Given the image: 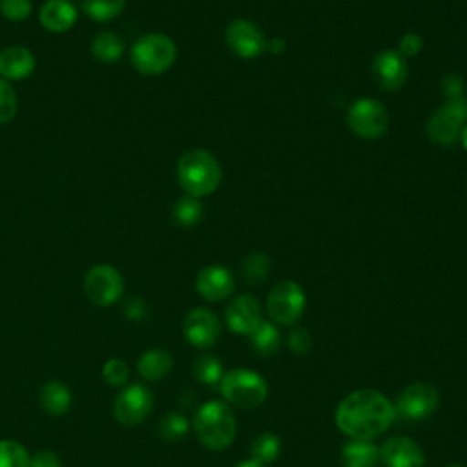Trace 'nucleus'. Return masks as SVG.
Returning a JSON list of instances; mask_svg holds the SVG:
<instances>
[{"instance_id": "nucleus-29", "label": "nucleus", "mask_w": 467, "mask_h": 467, "mask_svg": "<svg viewBox=\"0 0 467 467\" xmlns=\"http://www.w3.org/2000/svg\"><path fill=\"white\" fill-rule=\"evenodd\" d=\"M29 462L31 454L20 441L0 440V467H29Z\"/></svg>"}, {"instance_id": "nucleus-10", "label": "nucleus", "mask_w": 467, "mask_h": 467, "mask_svg": "<svg viewBox=\"0 0 467 467\" xmlns=\"http://www.w3.org/2000/svg\"><path fill=\"white\" fill-rule=\"evenodd\" d=\"M467 120V100H447L427 120V135L432 142L451 146L456 142L462 126Z\"/></svg>"}, {"instance_id": "nucleus-13", "label": "nucleus", "mask_w": 467, "mask_h": 467, "mask_svg": "<svg viewBox=\"0 0 467 467\" xmlns=\"http://www.w3.org/2000/svg\"><path fill=\"white\" fill-rule=\"evenodd\" d=\"M224 40L230 51L241 58H255L266 49L263 31L250 20H232L224 31Z\"/></svg>"}, {"instance_id": "nucleus-33", "label": "nucleus", "mask_w": 467, "mask_h": 467, "mask_svg": "<svg viewBox=\"0 0 467 467\" xmlns=\"http://www.w3.org/2000/svg\"><path fill=\"white\" fill-rule=\"evenodd\" d=\"M18 109L16 93L11 88V84L4 78H0V124H7L15 119Z\"/></svg>"}, {"instance_id": "nucleus-19", "label": "nucleus", "mask_w": 467, "mask_h": 467, "mask_svg": "<svg viewBox=\"0 0 467 467\" xmlns=\"http://www.w3.org/2000/svg\"><path fill=\"white\" fill-rule=\"evenodd\" d=\"M35 71V57L24 46H9L0 51V77L5 80H24Z\"/></svg>"}, {"instance_id": "nucleus-2", "label": "nucleus", "mask_w": 467, "mask_h": 467, "mask_svg": "<svg viewBox=\"0 0 467 467\" xmlns=\"http://www.w3.org/2000/svg\"><path fill=\"white\" fill-rule=\"evenodd\" d=\"M223 177L219 161L202 148L184 151L177 161V181L186 195L206 197L217 190Z\"/></svg>"}, {"instance_id": "nucleus-4", "label": "nucleus", "mask_w": 467, "mask_h": 467, "mask_svg": "<svg viewBox=\"0 0 467 467\" xmlns=\"http://www.w3.org/2000/svg\"><path fill=\"white\" fill-rule=\"evenodd\" d=\"M221 396L237 409H255L268 398L266 379L250 368H232L219 381Z\"/></svg>"}, {"instance_id": "nucleus-16", "label": "nucleus", "mask_w": 467, "mask_h": 467, "mask_svg": "<svg viewBox=\"0 0 467 467\" xmlns=\"http://www.w3.org/2000/svg\"><path fill=\"white\" fill-rule=\"evenodd\" d=\"M372 75L383 89L396 91L409 77L407 58L398 49H383L372 60Z\"/></svg>"}, {"instance_id": "nucleus-26", "label": "nucleus", "mask_w": 467, "mask_h": 467, "mask_svg": "<svg viewBox=\"0 0 467 467\" xmlns=\"http://www.w3.org/2000/svg\"><path fill=\"white\" fill-rule=\"evenodd\" d=\"M250 452H252L254 460L266 465V463L277 460V456L281 452V440L274 432H263L250 441Z\"/></svg>"}, {"instance_id": "nucleus-1", "label": "nucleus", "mask_w": 467, "mask_h": 467, "mask_svg": "<svg viewBox=\"0 0 467 467\" xmlns=\"http://www.w3.org/2000/svg\"><path fill=\"white\" fill-rule=\"evenodd\" d=\"M396 420L394 403L376 389H358L336 407V427L350 440H374Z\"/></svg>"}, {"instance_id": "nucleus-25", "label": "nucleus", "mask_w": 467, "mask_h": 467, "mask_svg": "<svg viewBox=\"0 0 467 467\" xmlns=\"http://www.w3.org/2000/svg\"><path fill=\"white\" fill-rule=\"evenodd\" d=\"M270 266H272V261L265 252H250L241 265L243 279L248 285H261L263 281H266L270 274Z\"/></svg>"}, {"instance_id": "nucleus-34", "label": "nucleus", "mask_w": 467, "mask_h": 467, "mask_svg": "<svg viewBox=\"0 0 467 467\" xmlns=\"http://www.w3.org/2000/svg\"><path fill=\"white\" fill-rule=\"evenodd\" d=\"M0 13L11 22H24L31 15V0H0Z\"/></svg>"}, {"instance_id": "nucleus-35", "label": "nucleus", "mask_w": 467, "mask_h": 467, "mask_svg": "<svg viewBox=\"0 0 467 467\" xmlns=\"http://www.w3.org/2000/svg\"><path fill=\"white\" fill-rule=\"evenodd\" d=\"M286 345L290 348L292 354L296 356H306L312 348V337H310V332L303 327H296L288 337H286Z\"/></svg>"}, {"instance_id": "nucleus-3", "label": "nucleus", "mask_w": 467, "mask_h": 467, "mask_svg": "<svg viewBox=\"0 0 467 467\" xmlns=\"http://www.w3.org/2000/svg\"><path fill=\"white\" fill-rule=\"evenodd\" d=\"M193 431L199 441L210 451H224L235 440V414L226 401L210 400L193 416Z\"/></svg>"}, {"instance_id": "nucleus-23", "label": "nucleus", "mask_w": 467, "mask_h": 467, "mask_svg": "<svg viewBox=\"0 0 467 467\" xmlns=\"http://www.w3.org/2000/svg\"><path fill=\"white\" fill-rule=\"evenodd\" d=\"M250 343L255 354L268 358L274 356L281 347V332L272 321H261L255 330L250 334Z\"/></svg>"}, {"instance_id": "nucleus-41", "label": "nucleus", "mask_w": 467, "mask_h": 467, "mask_svg": "<svg viewBox=\"0 0 467 467\" xmlns=\"http://www.w3.org/2000/svg\"><path fill=\"white\" fill-rule=\"evenodd\" d=\"M235 467H266L265 463H261V462H257V460H254V458H250V460H243V462H239Z\"/></svg>"}, {"instance_id": "nucleus-22", "label": "nucleus", "mask_w": 467, "mask_h": 467, "mask_svg": "<svg viewBox=\"0 0 467 467\" xmlns=\"http://www.w3.org/2000/svg\"><path fill=\"white\" fill-rule=\"evenodd\" d=\"M378 445L370 440H350L341 449V467H376Z\"/></svg>"}, {"instance_id": "nucleus-21", "label": "nucleus", "mask_w": 467, "mask_h": 467, "mask_svg": "<svg viewBox=\"0 0 467 467\" xmlns=\"http://www.w3.org/2000/svg\"><path fill=\"white\" fill-rule=\"evenodd\" d=\"M73 401L71 390L60 379H49L42 385L38 394L40 409L49 416H62L69 410Z\"/></svg>"}, {"instance_id": "nucleus-28", "label": "nucleus", "mask_w": 467, "mask_h": 467, "mask_svg": "<svg viewBox=\"0 0 467 467\" xmlns=\"http://www.w3.org/2000/svg\"><path fill=\"white\" fill-rule=\"evenodd\" d=\"M124 5L126 0H82V11L97 22L113 20L122 13Z\"/></svg>"}, {"instance_id": "nucleus-37", "label": "nucleus", "mask_w": 467, "mask_h": 467, "mask_svg": "<svg viewBox=\"0 0 467 467\" xmlns=\"http://www.w3.org/2000/svg\"><path fill=\"white\" fill-rule=\"evenodd\" d=\"M29 467H62L60 456L51 449H42L31 454Z\"/></svg>"}, {"instance_id": "nucleus-6", "label": "nucleus", "mask_w": 467, "mask_h": 467, "mask_svg": "<svg viewBox=\"0 0 467 467\" xmlns=\"http://www.w3.org/2000/svg\"><path fill=\"white\" fill-rule=\"evenodd\" d=\"M306 296L296 281H279L266 296V314L277 325H294L305 312Z\"/></svg>"}, {"instance_id": "nucleus-40", "label": "nucleus", "mask_w": 467, "mask_h": 467, "mask_svg": "<svg viewBox=\"0 0 467 467\" xmlns=\"http://www.w3.org/2000/svg\"><path fill=\"white\" fill-rule=\"evenodd\" d=\"M270 49H272L274 53L285 51V40H283V38H272V40H270Z\"/></svg>"}, {"instance_id": "nucleus-42", "label": "nucleus", "mask_w": 467, "mask_h": 467, "mask_svg": "<svg viewBox=\"0 0 467 467\" xmlns=\"http://www.w3.org/2000/svg\"><path fill=\"white\" fill-rule=\"evenodd\" d=\"M460 140H462V144H463V148L467 150V122L462 126V130H460Z\"/></svg>"}, {"instance_id": "nucleus-11", "label": "nucleus", "mask_w": 467, "mask_h": 467, "mask_svg": "<svg viewBox=\"0 0 467 467\" xmlns=\"http://www.w3.org/2000/svg\"><path fill=\"white\" fill-rule=\"evenodd\" d=\"M347 124L361 139H378L389 130V113L374 99H359L350 104Z\"/></svg>"}, {"instance_id": "nucleus-43", "label": "nucleus", "mask_w": 467, "mask_h": 467, "mask_svg": "<svg viewBox=\"0 0 467 467\" xmlns=\"http://www.w3.org/2000/svg\"><path fill=\"white\" fill-rule=\"evenodd\" d=\"M449 467H465V465H460V463H452V465H449Z\"/></svg>"}, {"instance_id": "nucleus-5", "label": "nucleus", "mask_w": 467, "mask_h": 467, "mask_svg": "<svg viewBox=\"0 0 467 467\" xmlns=\"http://www.w3.org/2000/svg\"><path fill=\"white\" fill-rule=\"evenodd\" d=\"M175 58L177 46L164 33L144 35L131 47V64L142 75H161L173 66Z\"/></svg>"}, {"instance_id": "nucleus-15", "label": "nucleus", "mask_w": 467, "mask_h": 467, "mask_svg": "<svg viewBox=\"0 0 467 467\" xmlns=\"http://www.w3.org/2000/svg\"><path fill=\"white\" fill-rule=\"evenodd\" d=\"M379 462L385 467H423L425 452L409 436H392L378 447Z\"/></svg>"}, {"instance_id": "nucleus-32", "label": "nucleus", "mask_w": 467, "mask_h": 467, "mask_svg": "<svg viewBox=\"0 0 467 467\" xmlns=\"http://www.w3.org/2000/svg\"><path fill=\"white\" fill-rule=\"evenodd\" d=\"M130 365L120 358H109L102 365V379L111 387H126L130 383Z\"/></svg>"}, {"instance_id": "nucleus-27", "label": "nucleus", "mask_w": 467, "mask_h": 467, "mask_svg": "<svg viewBox=\"0 0 467 467\" xmlns=\"http://www.w3.org/2000/svg\"><path fill=\"white\" fill-rule=\"evenodd\" d=\"M193 376L204 385H219L221 378L224 376V368L215 356L202 354L193 361Z\"/></svg>"}, {"instance_id": "nucleus-20", "label": "nucleus", "mask_w": 467, "mask_h": 467, "mask_svg": "<svg viewBox=\"0 0 467 467\" xmlns=\"http://www.w3.org/2000/svg\"><path fill=\"white\" fill-rule=\"evenodd\" d=\"M173 368V356L166 348H150L137 359V372L146 381H159Z\"/></svg>"}, {"instance_id": "nucleus-14", "label": "nucleus", "mask_w": 467, "mask_h": 467, "mask_svg": "<svg viewBox=\"0 0 467 467\" xmlns=\"http://www.w3.org/2000/svg\"><path fill=\"white\" fill-rule=\"evenodd\" d=\"M224 321L234 334L250 336L263 321L261 303L250 294L235 296L224 310Z\"/></svg>"}, {"instance_id": "nucleus-8", "label": "nucleus", "mask_w": 467, "mask_h": 467, "mask_svg": "<svg viewBox=\"0 0 467 467\" xmlns=\"http://www.w3.org/2000/svg\"><path fill=\"white\" fill-rule=\"evenodd\" d=\"M153 409V394L142 383H128L113 401V416L124 427L142 423Z\"/></svg>"}, {"instance_id": "nucleus-9", "label": "nucleus", "mask_w": 467, "mask_h": 467, "mask_svg": "<svg viewBox=\"0 0 467 467\" xmlns=\"http://www.w3.org/2000/svg\"><path fill=\"white\" fill-rule=\"evenodd\" d=\"M84 292L97 306L115 305L124 292V279L111 265H95L84 275Z\"/></svg>"}, {"instance_id": "nucleus-30", "label": "nucleus", "mask_w": 467, "mask_h": 467, "mask_svg": "<svg viewBox=\"0 0 467 467\" xmlns=\"http://www.w3.org/2000/svg\"><path fill=\"white\" fill-rule=\"evenodd\" d=\"M188 431H190V421L179 410H171L164 414V418L159 423V432L166 441H179L188 434Z\"/></svg>"}, {"instance_id": "nucleus-18", "label": "nucleus", "mask_w": 467, "mask_h": 467, "mask_svg": "<svg viewBox=\"0 0 467 467\" xmlns=\"http://www.w3.org/2000/svg\"><path fill=\"white\" fill-rule=\"evenodd\" d=\"M38 22L51 33H66L77 22V9L69 0H47L38 11Z\"/></svg>"}, {"instance_id": "nucleus-38", "label": "nucleus", "mask_w": 467, "mask_h": 467, "mask_svg": "<svg viewBox=\"0 0 467 467\" xmlns=\"http://www.w3.org/2000/svg\"><path fill=\"white\" fill-rule=\"evenodd\" d=\"M423 47V38L418 33H405L400 40V53L407 58L412 55H418Z\"/></svg>"}, {"instance_id": "nucleus-31", "label": "nucleus", "mask_w": 467, "mask_h": 467, "mask_svg": "<svg viewBox=\"0 0 467 467\" xmlns=\"http://www.w3.org/2000/svg\"><path fill=\"white\" fill-rule=\"evenodd\" d=\"M201 215H202V204L199 202V199L192 195H184L173 204V219L181 226L190 228L197 224L201 221Z\"/></svg>"}, {"instance_id": "nucleus-7", "label": "nucleus", "mask_w": 467, "mask_h": 467, "mask_svg": "<svg viewBox=\"0 0 467 467\" xmlns=\"http://www.w3.org/2000/svg\"><path fill=\"white\" fill-rule=\"evenodd\" d=\"M440 405V392L431 383H410L405 387L394 403L396 418L405 421H421L436 412Z\"/></svg>"}, {"instance_id": "nucleus-24", "label": "nucleus", "mask_w": 467, "mask_h": 467, "mask_svg": "<svg viewBox=\"0 0 467 467\" xmlns=\"http://www.w3.org/2000/svg\"><path fill=\"white\" fill-rule=\"evenodd\" d=\"M91 53L100 62H115L124 53V42L117 33L104 31L93 38Z\"/></svg>"}, {"instance_id": "nucleus-12", "label": "nucleus", "mask_w": 467, "mask_h": 467, "mask_svg": "<svg viewBox=\"0 0 467 467\" xmlns=\"http://www.w3.org/2000/svg\"><path fill=\"white\" fill-rule=\"evenodd\" d=\"M184 339L195 348H210L221 337L219 317L204 306L192 308L182 321Z\"/></svg>"}, {"instance_id": "nucleus-36", "label": "nucleus", "mask_w": 467, "mask_h": 467, "mask_svg": "<svg viewBox=\"0 0 467 467\" xmlns=\"http://www.w3.org/2000/svg\"><path fill=\"white\" fill-rule=\"evenodd\" d=\"M440 89H441L443 97H447V100L463 99V82H462V77L456 73L445 75L440 82Z\"/></svg>"}, {"instance_id": "nucleus-17", "label": "nucleus", "mask_w": 467, "mask_h": 467, "mask_svg": "<svg viewBox=\"0 0 467 467\" xmlns=\"http://www.w3.org/2000/svg\"><path fill=\"white\" fill-rule=\"evenodd\" d=\"M195 288L202 299L217 303L232 296L235 288V279L226 266L208 265L197 274Z\"/></svg>"}, {"instance_id": "nucleus-39", "label": "nucleus", "mask_w": 467, "mask_h": 467, "mask_svg": "<svg viewBox=\"0 0 467 467\" xmlns=\"http://www.w3.org/2000/svg\"><path fill=\"white\" fill-rule=\"evenodd\" d=\"M124 316L130 321L139 323V321H142L148 316V306H146V303L140 297H131L124 305Z\"/></svg>"}]
</instances>
